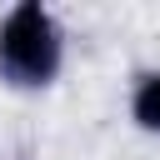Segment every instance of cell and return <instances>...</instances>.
<instances>
[{"label":"cell","mask_w":160,"mask_h":160,"mask_svg":"<svg viewBox=\"0 0 160 160\" xmlns=\"http://www.w3.org/2000/svg\"><path fill=\"white\" fill-rule=\"evenodd\" d=\"M65 70V25L50 5L20 0L0 15V85L35 95L50 90Z\"/></svg>","instance_id":"6da1fadb"},{"label":"cell","mask_w":160,"mask_h":160,"mask_svg":"<svg viewBox=\"0 0 160 160\" xmlns=\"http://www.w3.org/2000/svg\"><path fill=\"white\" fill-rule=\"evenodd\" d=\"M125 115L140 135H160V65L140 70L130 80V95H125Z\"/></svg>","instance_id":"7a4b0ae2"}]
</instances>
